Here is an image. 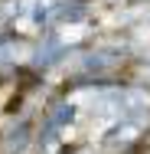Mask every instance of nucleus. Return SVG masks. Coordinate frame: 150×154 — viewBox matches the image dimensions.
Segmentation results:
<instances>
[{"label":"nucleus","mask_w":150,"mask_h":154,"mask_svg":"<svg viewBox=\"0 0 150 154\" xmlns=\"http://www.w3.org/2000/svg\"><path fill=\"white\" fill-rule=\"evenodd\" d=\"M36 118L46 122V125H52V128H59V131H78V128H82V102H78L75 95L56 89V92L43 102V108H39Z\"/></svg>","instance_id":"nucleus-2"},{"label":"nucleus","mask_w":150,"mask_h":154,"mask_svg":"<svg viewBox=\"0 0 150 154\" xmlns=\"http://www.w3.org/2000/svg\"><path fill=\"white\" fill-rule=\"evenodd\" d=\"M150 138V125L137 118H118L104 131H98V151L101 154H137Z\"/></svg>","instance_id":"nucleus-1"},{"label":"nucleus","mask_w":150,"mask_h":154,"mask_svg":"<svg viewBox=\"0 0 150 154\" xmlns=\"http://www.w3.org/2000/svg\"><path fill=\"white\" fill-rule=\"evenodd\" d=\"M36 144V118L33 115H7L0 125V154H33Z\"/></svg>","instance_id":"nucleus-3"},{"label":"nucleus","mask_w":150,"mask_h":154,"mask_svg":"<svg viewBox=\"0 0 150 154\" xmlns=\"http://www.w3.org/2000/svg\"><path fill=\"white\" fill-rule=\"evenodd\" d=\"M7 23H3V0H0V30H3Z\"/></svg>","instance_id":"nucleus-4"}]
</instances>
